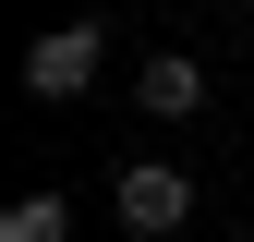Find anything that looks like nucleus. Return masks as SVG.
Here are the masks:
<instances>
[{
	"label": "nucleus",
	"instance_id": "obj_1",
	"mask_svg": "<svg viewBox=\"0 0 254 242\" xmlns=\"http://www.w3.org/2000/svg\"><path fill=\"white\" fill-rule=\"evenodd\" d=\"M109 206H121V230H133V242H170L182 218H194V182H182L170 158H133V170L109 182Z\"/></svg>",
	"mask_w": 254,
	"mask_h": 242
},
{
	"label": "nucleus",
	"instance_id": "obj_2",
	"mask_svg": "<svg viewBox=\"0 0 254 242\" xmlns=\"http://www.w3.org/2000/svg\"><path fill=\"white\" fill-rule=\"evenodd\" d=\"M97 49H109L97 24H49V37L24 49V97H49V109H61V97H85V85H97Z\"/></svg>",
	"mask_w": 254,
	"mask_h": 242
},
{
	"label": "nucleus",
	"instance_id": "obj_3",
	"mask_svg": "<svg viewBox=\"0 0 254 242\" xmlns=\"http://www.w3.org/2000/svg\"><path fill=\"white\" fill-rule=\"evenodd\" d=\"M133 109H145V121H194V109H206V60H194V49H157L145 73H133Z\"/></svg>",
	"mask_w": 254,
	"mask_h": 242
},
{
	"label": "nucleus",
	"instance_id": "obj_4",
	"mask_svg": "<svg viewBox=\"0 0 254 242\" xmlns=\"http://www.w3.org/2000/svg\"><path fill=\"white\" fill-rule=\"evenodd\" d=\"M0 242H73V206L61 194H12L0 206Z\"/></svg>",
	"mask_w": 254,
	"mask_h": 242
}]
</instances>
